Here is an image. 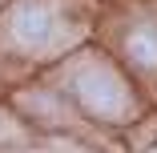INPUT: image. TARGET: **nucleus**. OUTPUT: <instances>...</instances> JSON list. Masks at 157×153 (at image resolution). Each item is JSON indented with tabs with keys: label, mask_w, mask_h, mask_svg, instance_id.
I'll return each mask as SVG.
<instances>
[{
	"label": "nucleus",
	"mask_w": 157,
	"mask_h": 153,
	"mask_svg": "<svg viewBox=\"0 0 157 153\" xmlns=\"http://www.w3.org/2000/svg\"><path fill=\"white\" fill-rule=\"evenodd\" d=\"M8 36L16 48L44 56L69 40V20L52 0H16L8 12Z\"/></svg>",
	"instance_id": "obj_1"
},
{
	"label": "nucleus",
	"mask_w": 157,
	"mask_h": 153,
	"mask_svg": "<svg viewBox=\"0 0 157 153\" xmlns=\"http://www.w3.org/2000/svg\"><path fill=\"white\" fill-rule=\"evenodd\" d=\"M73 97L89 109V113H97L105 121H125L133 113V97H129V89H125V81L109 69V65H81L73 73Z\"/></svg>",
	"instance_id": "obj_2"
},
{
	"label": "nucleus",
	"mask_w": 157,
	"mask_h": 153,
	"mask_svg": "<svg viewBox=\"0 0 157 153\" xmlns=\"http://www.w3.org/2000/svg\"><path fill=\"white\" fill-rule=\"evenodd\" d=\"M125 52H129V60H133V65L153 69V65H157V28H149V24L133 28V33L125 36Z\"/></svg>",
	"instance_id": "obj_3"
}]
</instances>
